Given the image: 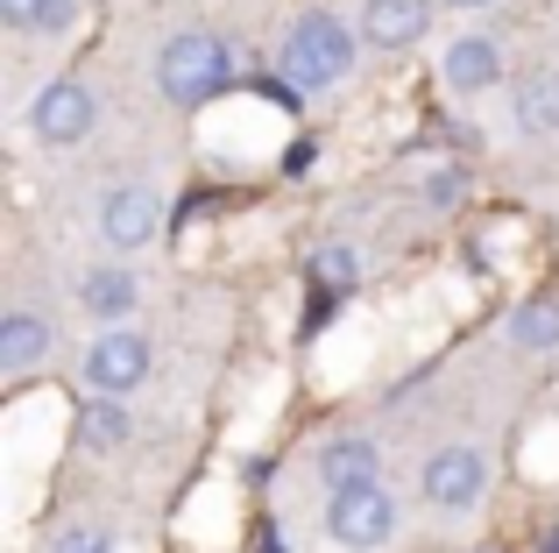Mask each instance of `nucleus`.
<instances>
[{"label": "nucleus", "instance_id": "6e6552de", "mask_svg": "<svg viewBox=\"0 0 559 553\" xmlns=\"http://www.w3.org/2000/svg\"><path fill=\"white\" fill-rule=\"evenodd\" d=\"M425 28H432V8H425V0H369V8H361V36H369L376 50H411Z\"/></svg>", "mask_w": 559, "mask_h": 553}, {"label": "nucleus", "instance_id": "aec40b11", "mask_svg": "<svg viewBox=\"0 0 559 553\" xmlns=\"http://www.w3.org/2000/svg\"><path fill=\"white\" fill-rule=\"evenodd\" d=\"M538 553H559V532H552V540H546V546H538Z\"/></svg>", "mask_w": 559, "mask_h": 553}, {"label": "nucleus", "instance_id": "f8f14e48", "mask_svg": "<svg viewBox=\"0 0 559 553\" xmlns=\"http://www.w3.org/2000/svg\"><path fill=\"white\" fill-rule=\"evenodd\" d=\"M135 298H142V284H135L128 270H93V276H85V313L107 319V327H114L121 313H135Z\"/></svg>", "mask_w": 559, "mask_h": 553}, {"label": "nucleus", "instance_id": "f03ea898", "mask_svg": "<svg viewBox=\"0 0 559 553\" xmlns=\"http://www.w3.org/2000/svg\"><path fill=\"white\" fill-rule=\"evenodd\" d=\"M234 57L219 36H205V28H185V36L164 43V57H156V85H164L170 107H205V99L227 85Z\"/></svg>", "mask_w": 559, "mask_h": 553}, {"label": "nucleus", "instance_id": "1a4fd4ad", "mask_svg": "<svg viewBox=\"0 0 559 553\" xmlns=\"http://www.w3.org/2000/svg\"><path fill=\"white\" fill-rule=\"evenodd\" d=\"M439 79H447L453 93H489V85L503 79V57H496L489 36H461L447 57H439Z\"/></svg>", "mask_w": 559, "mask_h": 553}, {"label": "nucleus", "instance_id": "4468645a", "mask_svg": "<svg viewBox=\"0 0 559 553\" xmlns=\"http://www.w3.org/2000/svg\"><path fill=\"white\" fill-rule=\"evenodd\" d=\"M510 341L518 348H552L559 341V298H524L510 313Z\"/></svg>", "mask_w": 559, "mask_h": 553}, {"label": "nucleus", "instance_id": "7ed1b4c3", "mask_svg": "<svg viewBox=\"0 0 559 553\" xmlns=\"http://www.w3.org/2000/svg\"><path fill=\"white\" fill-rule=\"evenodd\" d=\"M150 376V341L142 333H99L93 348H85V384L99 390V398H128V390Z\"/></svg>", "mask_w": 559, "mask_h": 553}, {"label": "nucleus", "instance_id": "f257e3e1", "mask_svg": "<svg viewBox=\"0 0 559 553\" xmlns=\"http://www.w3.org/2000/svg\"><path fill=\"white\" fill-rule=\"evenodd\" d=\"M347 71H355V36H347L341 14H326V8L298 14L284 36V79L298 93H333Z\"/></svg>", "mask_w": 559, "mask_h": 553}, {"label": "nucleus", "instance_id": "39448f33", "mask_svg": "<svg viewBox=\"0 0 559 553\" xmlns=\"http://www.w3.org/2000/svg\"><path fill=\"white\" fill-rule=\"evenodd\" d=\"M390 526H396V504H390V490H382V483L341 490V497L326 504V532L341 546H382V540H390Z\"/></svg>", "mask_w": 559, "mask_h": 553}, {"label": "nucleus", "instance_id": "412c9836", "mask_svg": "<svg viewBox=\"0 0 559 553\" xmlns=\"http://www.w3.org/2000/svg\"><path fill=\"white\" fill-rule=\"evenodd\" d=\"M461 8H481V0H461Z\"/></svg>", "mask_w": 559, "mask_h": 553}, {"label": "nucleus", "instance_id": "9b49d317", "mask_svg": "<svg viewBox=\"0 0 559 553\" xmlns=\"http://www.w3.org/2000/svg\"><path fill=\"white\" fill-rule=\"evenodd\" d=\"M518 128L524 136H559V71H532L518 85Z\"/></svg>", "mask_w": 559, "mask_h": 553}, {"label": "nucleus", "instance_id": "a211bd4d", "mask_svg": "<svg viewBox=\"0 0 559 553\" xmlns=\"http://www.w3.org/2000/svg\"><path fill=\"white\" fill-rule=\"evenodd\" d=\"M319 276H333V284H355V256H347V249H326V256H319Z\"/></svg>", "mask_w": 559, "mask_h": 553}, {"label": "nucleus", "instance_id": "2eb2a0df", "mask_svg": "<svg viewBox=\"0 0 559 553\" xmlns=\"http://www.w3.org/2000/svg\"><path fill=\"white\" fill-rule=\"evenodd\" d=\"M79 440H85V447H121V440H128V404H121V398H99V404H85V419H79Z\"/></svg>", "mask_w": 559, "mask_h": 553}, {"label": "nucleus", "instance_id": "f3484780", "mask_svg": "<svg viewBox=\"0 0 559 553\" xmlns=\"http://www.w3.org/2000/svg\"><path fill=\"white\" fill-rule=\"evenodd\" d=\"M50 553H114V546H107V532H99V526H71Z\"/></svg>", "mask_w": 559, "mask_h": 553}, {"label": "nucleus", "instance_id": "dca6fc26", "mask_svg": "<svg viewBox=\"0 0 559 553\" xmlns=\"http://www.w3.org/2000/svg\"><path fill=\"white\" fill-rule=\"evenodd\" d=\"M0 22H14V28H64L71 0H0Z\"/></svg>", "mask_w": 559, "mask_h": 553}, {"label": "nucleus", "instance_id": "0eeeda50", "mask_svg": "<svg viewBox=\"0 0 559 553\" xmlns=\"http://www.w3.org/2000/svg\"><path fill=\"white\" fill-rule=\"evenodd\" d=\"M156 221H164V199H156L150 185H121V192L99 207V235H107L114 249H142V242L156 235Z\"/></svg>", "mask_w": 559, "mask_h": 553}, {"label": "nucleus", "instance_id": "20e7f679", "mask_svg": "<svg viewBox=\"0 0 559 553\" xmlns=\"http://www.w3.org/2000/svg\"><path fill=\"white\" fill-rule=\"evenodd\" d=\"M28 128H36L50 150H71V142L93 136V93H85L79 79H57L36 93V107H28Z\"/></svg>", "mask_w": 559, "mask_h": 553}, {"label": "nucleus", "instance_id": "ddd939ff", "mask_svg": "<svg viewBox=\"0 0 559 553\" xmlns=\"http://www.w3.org/2000/svg\"><path fill=\"white\" fill-rule=\"evenodd\" d=\"M43 348H50V327H43L36 313H8L0 319V362H8V369H28Z\"/></svg>", "mask_w": 559, "mask_h": 553}, {"label": "nucleus", "instance_id": "9d476101", "mask_svg": "<svg viewBox=\"0 0 559 553\" xmlns=\"http://www.w3.org/2000/svg\"><path fill=\"white\" fill-rule=\"evenodd\" d=\"M319 475H326L333 497H341V490H369L376 483V447L369 440H333L326 455H319Z\"/></svg>", "mask_w": 559, "mask_h": 553}, {"label": "nucleus", "instance_id": "423d86ee", "mask_svg": "<svg viewBox=\"0 0 559 553\" xmlns=\"http://www.w3.org/2000/svg\"><path fill=\"white\" fill-rule=\"evenodd\" d=\"M481 483H489V469H481L475 447H439V455L425 461V497H432L439 511H467V504L481 497Z\"/></svg>", "mask_w": 559, "mask_h": 553}, {"label": "nucleus", "instance_id": "6ab92c4d", "mask_svg": "<svg viewBox=\"0 0 559 553\" xmlns=\"http://www.w3.org/2000/svg\"><path fill=\"white\" fill-rule=\"evenodd\" d=\"M425 199H432V207H461V170H439Z\"/></svg>", "mask_w": 559, "mask_h": 553}]
</instances>
